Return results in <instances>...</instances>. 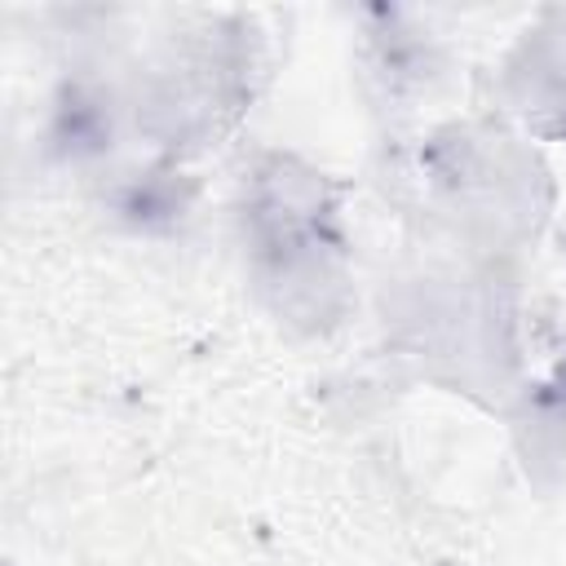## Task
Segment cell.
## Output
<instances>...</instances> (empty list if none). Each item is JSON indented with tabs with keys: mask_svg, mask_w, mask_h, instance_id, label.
<instances>
[{
	"mask_svg": "<svg viewBox=\"0 0 566 566\" xmlns=\"http://www.w3.org/2000/svg\"><path fill=\"white\" fill-rule=\"evenodd\" d=\"M323 212H327V190L318 172H310L305 164L274 155L256 172V226L274 248L296 252L318 230Z\"/></svg>",
	"mask_w": 566,
	"mask_h": 566,
	"instance_id": "obj_1",
	"label": "cell"
}]
</instances>
